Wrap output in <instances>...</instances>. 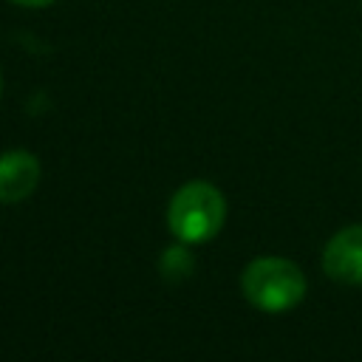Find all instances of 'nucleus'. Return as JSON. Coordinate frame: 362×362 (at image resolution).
Masks as SVG:
<instances>
[{
	"mask_svg": "<svg viewBox=\"0 0 362 362\" xmlns=\"http://www.w3.org/2000/svg\"><path fill=\"white\" fill-rule=\"evenodd\" d=\"M226 221V201L221 189H215L206 181H189L184 184L167 209L170 232L181 243H204L221 232Z\"/></svg>",
	"mask_w": 362,
	"mask_h": 362,
	"instance_id": "1",
	"label": "nucleus"
},
{
	"mask_svg": "<svg viewBox=\"0 0 362 362\" xmlns=\"http://www.w3.org/2000/svg\"><path fill=\"white\" fill-rule=\"evenodd\" d=\"M243 297L269 314L288 311L305 297V274L286 257H257L240 274Z\"/></svg>",
	"mask_w": 362,
	"mask_h": 362,
	"instance_id": "2",
	"label": "nucleus"
},
{
	"mask_svg": "<svg viewBox=\"0 0 362 362\" xmlns=\"http://www.w3.org/2000/svg\"><path fill=\"white\" fill-rule=\"evenodd\" d=\"M322 272L337 283H348V286L362 283V223L339 229L325 243Z\"/></svg>",
	"mask_w": 362,
	"mask_h": 362,
	"instance_id": "3",
	"label": "nucleus"
},
{
	"mask_svg": "<svg viewBox=\"0 0 362 362\" xmlns=\"http://www.w3.org/2000/svg\"><path fill=\"white\" fill-rule=\"evenodd\" d=\"M40 181V161L28 150H8L0 156V201L17 204L34 192Z\"/></svg>",
	"mask_w": 362,
	"mask_h": 362,
	"instance_id": "4",
	"label": "nucleus"
},
{
	"mask_svg": "<svg viewBox=\"0 0 362 362\" xmlns=\"http://www.w3.org/2000/svg\"><path fill=\"white\" fill-rule=\"evenodd\" d=\"M164 272H173V274H189L192 272V257H189V252L187 249H181V246H173L167 255H164Z\"/></svg>",
	"mask_w": 362,
	"mask_h": 362,
	"instance_id": "5",
	"label": "nucleus"
},
{
	"mask_svg": "<svg viewBox=\"0 0 362 362\" xmlns=\"http://www.w3.org/2000/svg\"><path fill=\"white\" fill-rule=\"evenodd\" d=\"M14 6H25V8H42V6H51L57 0H11Z\"/></svg>",
	"mask_w": 362,
	"mask_h": 362,
	"instance_id": "6",
	"label": "nucleus"
},
{
	"mask_svg": "<svg viewBox=\"0 0 362 362\" xmlns=\"http://www.w3.org/2000/svg\"><path fill=\"white\" fill-rule=\"evenodd\" d=\"M0 90H3V79H0Z\"/></svg>",
	"mask_w": 362,
	"mask_h": 362,
	"instance_id": "7",
	"label": "nucleus"
}]
</instances>
